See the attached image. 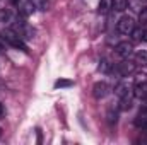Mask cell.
<instances>
[{
    "instance_id": "cell-1",
    "label": "cell",
    "mask_w": 147,
    "mask_h": 145,
    "mask_svg": "<svg viewBox=\"0 0 147 145\" xmlns=\"http://www.w3.org/2000/svg\"><path fill=\"white\" fill-rule=\"evenodd\" d=\"M0 39L5 41V44L16 48V50H21V51H24V53H29L26 41H24L22 38H19V34H17L16 31H12V29H3V31L0 33Z\"/></svg>"
},
{
    "instance_id": "cell-2",
    "label": "cell",
    "mask_w": 147,
    "mask_h": 145,
    "mask_svg": "<svg viewBox=\"0 0 147 145\" xmlns=\"http://www.w3.org/2000/svg\"><path fill=\"white\" fill-rule=\"evenodd\" d=\"M12 31H16L19 38H22L24 41H29L34 38V29L22 19V17H17V21L12 24Z\"/></svg>"
},
{
    "instance_id": "cell-3",
    "label": "cell",
    "mask_w": 147,
    "mask_h": 145,
    "mask_svg": "<svg viewBox=\"0 0 147 145\" xmlns=\"http://www.w3.org/2000/svg\"><path fill=\"white\" fill-rule=\"evenodd\" d=\"M134 28H135V22H134V19H132L130 15H123V17L118 21V24H116L118 33L123 34V36H130V33L134 31Z\"/></svg>"
},
{
    "instance_id": "cell-4",
    "label": "cell",
    "mask_w": 147,
    "mask_h": 145,
    "mask_svg": "<svg viewBox=\"0 0 147 145\" xmlns=\"http://www.w3.org/2000/svg\"><path fill=\"white\" fill-rule=\"evenodd\" d=\"M115 53H116L120 58L127 60V58H130V56L134 55V44L128 43V41H121V43H118V44L115 46Z\"/></svg>"
},
{
    "instance_id": "cell-5",
    "label": "cell",
    "mask_w": 147,
    "mask_h": 145,
    "mask_svg": "<svg viewBox=\"0 0 147 145\" xmlns=\"http://www.w3.org/2000/svg\"><path fill=\"white\" fill-rule=\"evenodd\" d=\"M135 70V63H130V62H123V63H118V65H113V70L111 73L118 75V77H128L130 73Z\"/></svg>"
},
{
    "instance_id": "cell-6",
    "label": "cell",
    "mask_w": 147,
    "mask_h": 145,
    "mask_svg": "<svg viewBox=\"0 0 147 145\" xmlns=\"http://www.w3.org/2000/svg\"><path fill=\"white\" fill-rule=\"evenodd\" d=\"M110 94V85L106 82H96L92 87V96L96 99H105Z\"/></svg>"
},
{
    "instance_id": "cell-7",
    "label": "cell",
    "mask_w": 147,
    "mask_h": 145,
    "mask_svg": "<svg viewBox=\"0 0 147 145\" xmlns=\"http://www.w3.org/2000/svg\"><path fill=\"white\" fill-rule=\"evenodd\" d=\"M132 91H134V96H135V97L146 99L147 97V82H137V84L132 87Z\"/></svg>"
},
{
    "instance_id": "cell-8",
    "label": "cell",
    "mask_w": 147,
    "mask_h": 145,
    "mask_svg": "<svg viewBox=\"0 0 147 145\" xmlns=\"http://www.w3.org/2000/svg\"><path fill=\"white\" fill-rule=\"evenodd\" d=\"M134 63H135V67H147V51L146 50H140V51H137L135 53V56H134Z\"/></svg>"
},
{
    "instance_id": "cell-9",
    "label": "cell",
    "mask_w": 147,
    "mask_h": 145,
    "mask_svg": "<svg viewBox=\"0 0 147 145\" xmlns=\"http://www.w3.org/2000/svg\"><path fill=\"white\" fill-rule=\"evenodd\" d=\"M132 97H134V91H130L128 94H125V96L120 97V109L121 111H128V109L132 108Z\"/></svg>"
},
{
    "instance_id": "cell-10",
    "label": "cell",
    "mask_w": 147,
    "mask_h": 145,
    "mask_svg": "<svg viewBox=\"0 0 147 145\" xmlns=\"http://www.w3.org/2000/svg\"><path fill=\"white\" fill-rule=\"evenodd\" d=\"M34 10H36V7L33 5V2H31V0L24 2V3L19 7V12H21V15H22V17H28V15H31Z\"/></svg>"
},
{
    "instance_id": "cell-11",
    "label": "cell",
    "mask_w": 147,
    "mask_h": 145,
    "mask_svg": "<svg viewBox=\"0 0 147 145\" xmlns=\"http://www.w3.org/2000/svg\"><path fill=\"white\" fill-rule=\"evenodd\" d=\"M130 91H132V85H130L128 82H120V84L115 87V94H116L118 97H121V96L128 94Z\"/></svg>"
},
{
    "instance_id": "cell-12",
    "label": "cell",
    "mask_w": 147,
    "mask_h": 145,
    "mask_svg": "<svg viewBox=\"0 0 147 145\" xmlns=\"http://www.w3.org/2000/svg\"><path fill=\"white\" fill-rule=\"evenodd\" d=\"M128 7V0H111V10L115 12H123Z\"/></svg>"
},
{
    "instance_id": "cell-13",
    "label": "cell",
    "mask_w": 147,
    "mask_h": 145,
    "mask_svg": "<svg viewBox=\"0 0 147 145\" xmlns=\"http://www.w3.org/2000/svg\"><path fill=\"white\" fill-rule=\"evenodd\" d=\"M98 70L101 73H111L113 70V63H111L108 58H103L101 62H99V65H98Z\"/></svg>"
},
{
    "instance_id": "cell-14",
    "label": "cell",
    "mask_w": 147,
    "mask_h": 145,
    "mask_svg": "<svg viewBox=\"0 0 147 145\" xmlns=\"http://www.w3.org/2000/svg\"><path fill=\"white\" fill-rule=\"evenodd\" d=\"M111 10V0H99V5H98V12L101 15H106Z\"/></svg>"
},
{
    "instance_id": "cell-15",
    "label": "cell",
    "mask_w": 147,
    "mask_h": 145,
    "mask_svg": "<svg viewBox=\"0 0 147 145\" xmlns=\"http://www.w3.org/2000/svg\"><path fill=\"white\" fill-rule=\"evenodd\" d=\"M130 36H132L134 41H142L144 36H146V29H144L142 26H140V28H134V31L130 33Z\"/></svg>"
},
{
    "instance_id": "cell-16",
    "label": "cell",
    "mask_w": 147,
    "mask_h": 145,
    "mask_svg": "<svg viewBox=\"0 0 147 145\" xmlns=\"http://www.w3.org/2000/svg\"><path fill=\"white\" fill-rule=\"evenodd\" d=\"M128 5H130L135 12H140L144 7H147V0H128Z\"/></svg>"
},
{
    "instance_id": "cell-17",
    "label": "cell",
    "mask_w": 147,
    "mask_h": 145,
    "mask_svg": "<svg viewBox=\"0 0 147 145\" xmlns=\"http://www.w3.org/2000/svg\"><path fill=\"white\" fill-rule=\"evenodd\" d=\"M33 5L36 7V10H41V12H46L50 9V0H31Z\"/></svg>"
},
{
    "instance_id": "cell-18",
    "label": "cell",
    "mask_w": 147,
    "mask_h": 145,
    "mask_svg": "<svg viewBox=\"0 0 147 145\" xmlns=\"http://www.w3.org/2000/svg\"><path fill=\"white\" fill-rule=\"evenodd\" d=\"M72 85H74V80H69V79H58L53 84L55 89H67V87H72Z\"/></svg>"
},
{
    "instance_id": "cell-19",
    "label": "cell",
    "mask_w": 147,
    "mask_h": 145,
    "mask_svg": "<svg viewBox=\"0 0 147 145\" xmlns=\"http://www.w3.org/2000/svg\"><path fill=\"white\" fill-rule=\"evenodd\" d=\"M135 126L140 128V130H144V132H147V113L140 114V116L135 119Z\"/></svg>"
},
{
    "instance_id": "cell-20",
    "label": "cell",
    "mask_w": 147,
    "mask_h": 145,
    "mask_svg": "<svg viewBox=\"0 0 147 145\" xmlns=\"http://www.w3.org/2000/svg\"><path fill=\"white\" fill-rule=\"evenodd\" d=\"M10 21V10L9 9H0V24H5Z\"/></svg>"
},
{
    "instance_id": "cell-21",
    "label": "cell",
    "mask_w": 147,
    "mask_h": 145,
    "mask_svg": "<svg viewBox=\"0 0 147 145\" xmlns=\"http://www.w3.org/2000/svg\"><path fill=\"white\" fill-rule=\"evenodd\" d=\"M116 121H118V113L113 111V109H110V111H108V123H110V126L116 125Z\"/></svg>"
},
{
    "instance_id": "cell-22",
    "label": "cell",
    "mask_w": 147,
    "mask_h": 145,
    "mask_svg": "<svg viewBox=\"0 0 147 145\" xmlns=\"http://www.w3.org/2000/svg\"><path fill=\"white\" fill-rule=\"evenodd\" d=\"M139 21H140V26H146L147 24V7H144L139 12Z\"/></svg>"
},
{
    "instance_id": "cell-23",
    "label": "cell",
    "mask_w": 147,
    "mask_h": 145,
    "mask_svg": "<svg viewBox=\"0 0 147 145\" xmlns=\"http://www.w3.org/2000/svg\"><path fill=\"white\" fill-rule=\"evenodd\" d=\"M5 113H7V111H5V106L0 103V119H3V118H5Z\"/></svg>"
},
{
    "instance_id": "cell-24",
    "label": "cell",
    "mask_w": 147,
    "mask_h": 145,
    "mask_svg": "<svg viewBox=\"0 0 147 145\" xmlns=\"http://www.w3.org/2000/svg\"><path fill=\"white\" fill-rule=\"evenodd\" d=\"M10 2H12V3H14V5H19V3H21V2H22V0H10Z\"/></svg>"
},
{
    "instance_id": "cell-25",
    "label": "cell",
    "mask_w": 147,
    "mask_h": 145,
    "mask_svg": "<svg viewBox=\"0 0 147 145\" xmlns=\"http://www.w3.org/2000/svg\"><path fill=\"white\" fill-rule=\"evenodd\" d=\"M3 50H5V48H3V44L0 43V55H3Z\"/></svg>"
},
{
    "instance_id": "cell-26",
    "label": "cell",
    "mask_w": 147,
    "mask_h": 145,
    "mask_svg": "<svg viewBox=\"0 0 147 145\" xmlns=\"http://www.w3.org/2000/svg\"><path fill=\"white\" fill-rule=\"evenodd\" d=\"M144 39H146V41H147V31H146V36H144Z\"/></svg>"
},
{
    "instance_id": "cell-27",
    "label": "cell",
    "mask_w": 147,
    "mask_h": 145,
    "mask_svg": "<svg viewBox=\"0 0 147 145\" xmlns=\"http://www.w3.org/2000/svg\"><path fill=\"white\" fill-rule=\"evenodd\" d=\"M0 137H2V130H0Z\"/></svg>"
}]
</instances>
